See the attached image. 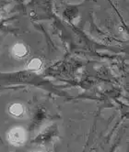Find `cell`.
<instances>
[{
	"mask_svg": "<svg viewBox=\"0 0 129 152\" xmlns=\"http://www.w3.org/2000/svg\"><path fill=\"white\" fill-rule=\"evenodd\" d=\"M34 152H42V151H34Z\"/></svg>",
	"mask_w": 129,
	"mask_h": 152,
	"instance_id": "cell-5",
	"label": "cell"
},
{
	"mask_svg": "<svg viewBox=\"0 0 129 152\" xmlns=\"http://www.w3.org/2000/svg\"><path fill=\"white\" fill-rule=\"evenodd\" d=\"M26 131L20 126L12 128L7 134L8 141L14 146H22L26 141Z\"/></svg>",
	"mask_w": 129,
	"mask_h": 152,
	"instance_id": "cell-1",
	"label": "cell"
},
{
	"mask_svg": "<svg viewBox=\"0 0 129 152\" xmlns=\"http://www.w3.org/2000/svg\"><path fill=\"white\" fill-rule=\"evenodd\" d=\"M9 113L15 117H20L24 115V107L20 104H13L9 106Z\"/></svg>",
	"mask_w": 129,
	"mask_h": 152,
	"instance_id": "cell-2",
	"label": "cell"
},
{
	"mask_svg": "<svg viewBox=\"0 0 129 152\" xmlns=\"http://www.w3.org/2000/svg\"><path fill=\"white\" fill-rule=\"evenodd\" d=\"M13 51L15 53L16 56H19V57H23L26 55L27 53V48L23 45V44H16L13 48Z\"/></svg>",
	"mask_w": 129,
	"mask_h": 152,
	"instance_id": "cell-3",
	"label": "cell"
},
{
	"mask_svg": "<svg viewBox=\"0 0 129 152\" xmlns=\"http://www.w3.org/2000/svg\"><path fill=\"white\" fill-rule=\"evenodd\" d=\"M42 66V62H41V61L40 60H38V59H34V60H32L30 62V64H29V69H30V70H38L40 67Z\"/></svg>",
	"mask_w": 129,
	"mask_h": 152,
	"instance_id": "cell-4",
	"label": "cell"
}]
</instances>
